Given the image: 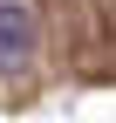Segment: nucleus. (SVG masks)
I'll return each instance as SVG.
<instances>
[{
	"label": "nucleus",
	"instance_id": "f257e3e1",
	"mask_svg": "<svg viewBox=\"0 0 116 123\" xmlns=\"http://www.w3.org/2000/svg\"><path fill=\"white\" fill-rule=\"evenodd\" d=\"M27 55H34V7L27 0H0V75L27 68Z\"/></svg>",
	"mask_w": 116,
	"mask_h": 123
}]
</instances>
